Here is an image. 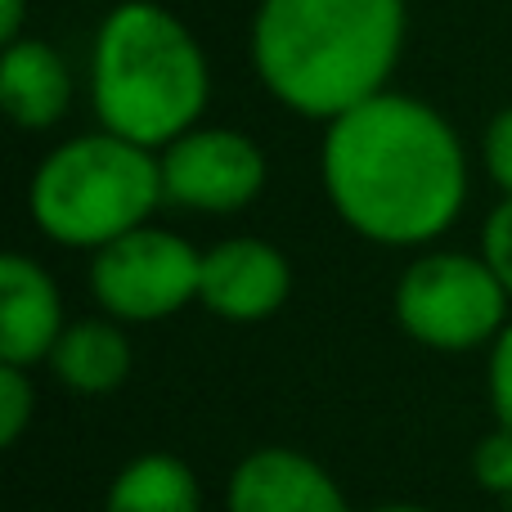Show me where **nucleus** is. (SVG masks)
Returning a JSON list of instances; mask_svg holds the SVG:
<instances>
[{
	"label": "nucleus",
	"mask_w": 512,
	"mask_h": 512,
	"mask_svg": "<svg viewBox=\"0 0 512 512\" xmlns=\"http://www.w3.org/2000/svg\"><path fill=\"white\" fill-rule=\"evenodd\" d=\"M319 176L337 221L378 248H427L468 203V153L427 99L382 90L328 122Z\"/></svg>",
	"instance_id": "nucleus-1"
},
{
	"label": "nucleus",
	"mask_w": 512,
	"mask_h": 512,
	"mask_svg": "<svg viewBox=\"0 0 512 512\" xmlns=\"http://www.w3.org/2000/svg\"><path fill=\"white\" fill-rule=\"evenodd\" d=\"M405 32V0H261L248 54L274 104L328 126L391 90Z\"/></svg>",
	"instance_id": "nucleus-2"
},
{
	"label": "nucleus",
	"mask_w": 512,
	"mask_h": 512,
	"mask_svg": "<svg viewBox=\"0 0 512 512\" xmlns=\"http://www.w3.org/2000/svg\"><path fill=\"white\" fill-rule=\"evenodd\" d=\"M212 68L189 32L158 0H122L90 45V108L99 126L144 149H167L203 122Z\"/></svg>",
	"instance_id": "nucleus-3"
},
{
	"label": "nucleus",
	"mask_w": 512,
	"mask_h": 512,
	"mask_svg": "<svg viewBox=\"0 0 512 512\" xmlns=\"http://www.w3.org/2000/svg\"><path fill=\"white\" fill-rule=\"evenodd\" d=\"M162 198L158 153L113 131H90L41 158L27 185L36 230L59 248L99 252L113 239L149 225Z\"/></svg>",
	"instance_id": "nucleus-4"
},
{
	"label": "nucleus",
	"mask_w": 512,
	"mask_h": 512,
	"mask_svg": "<svg viewBox=\"0 0 512 512\" xmlns=\"http://www.w3.org/2000/svg\"><path fill=\"white\" fill-rule=\"evenodd\" d=\"M508 306L512 297L481 252H423L396 283L400 328L418 346L445 355L490 346L508 328Z\"/></svg>",
	"instance_id": "nucleus-5"
},
{
	"label": "nucleus",
	"mask_w": 512,
	"mask_h": 512,
	"mask_svg": "<svg viewBox=\"0 0 512 512\" xmlns=\"http://www.w3.org/2000/svg\"><path fill=\"white\" fill-rule=\"evenodd\" d=\"M203 252L158 225L113 239L90 252V297L117 324H158L198 301Z\"/></svg>",
	"instance_id": "nucleus-6"
},
{
	"label": "nucleus",
	"mask_w": 512,
	"mask_h": 512,
	"mask_svg": "<svg viewBox=\"0 0 512 512\" xmlns=\"http://www.w3.org/2000/svg\"><path fill=\"white\" fill-rule=\"evenodd\" d=\"M162 198L198 216H234L265 189V153L234 126H194L158 149Z\"/></svg>",
	"instance_id": "nucleus-7"
},
{
	"label": "nucleus",
	"mask_w": 512,
	"mask_h": 512,
	"mask_svg": "<svg viewBox=\"0 0 512 512\" xmlns=\"http://www.w3.org/2000/svg\"><path fill=\"white\" fill-rule=\"evenodd\" d=\"M292 297V265L274 243L239 234L203 252L198 306L225 324H261L279 315Z\"/></svg>",
	"instance_id": "nucleus-8"
},
{
	"label": "nucleus",
	"mask_w": 512,
	"mask_h": 512,
	"mask_svg": "<svg viewBox=\"0 0 512 512\" xmlns=\"http://www.w3.org/2000/svg\"><path fill=\"white\" fill-rule=\"evenodd\" d=\"M225 512H351V504L319 459L288 445H261L230 472Z\"/></svg>",
	"instance_id": "nucleus-9"
},
{
	"label": "nucleus",
	"mask_w": 512,
	"mask_h": 512,
	"mask_svg": "<svg viewBox=\"0 0 512 512\" xmlns=\"http://www.w3.org/2000/svg\"><path fill=\"white\" fill-rule=\"evenodd\" d=\"M63 328L68 319L50 270L23 252L0 256V364L36 369L41 360H50Z\"/></svg>",
	"instance_id": "nucleus-10"
},
{
	"label": "nucleus",
	"mask_w": 512,
	"mask_h": 512,
	"mask_svg": "<svg viewBox=\"0 0 512 512\" xmlns=\"http://www.w3.org/2000/svg\"><path fill=\"white\" fill-rule=\"evenodd\" d=\"M72 72L68 59L41 36L5 41L0 54V108L18 131H50L68 117Z\"/></svg>",
	"instance_id": "nucleus-11"
},
{
	"label": "nucleus",
	"mask_w": 512,
	"mask_h": 512,
	"mask_svg": "<svg viewBox=\"0 0 512 512\" xmlns=\"http://www.w3.org/2000/svg\"><path fill=\"white\" fill-rule=\"evenodd\" d=\"M45 364L77 396H108L131 378L135 351L117 319H77L63 328Z\"/></svg>",
	"instance_id": "nucleus-12"
},
{
	"label": "nucleus",
	"mask_w": 512,
	"mask_h": 512,
	"mask_svg": "<svg viewBox=\"0 0 512 512\" xmlns=\"http://www.w3.org/2000/svg\"><path fill=\"white\" fill-rule=\"evenodd\" d=\"M104 512H203V486L176 454H140L113 477Z\"/></svg>",
	"instance_id": "nucleus-13"
},
{
	"label": "nucleus",
	"mask_w": 512,
	"mask_h": 512,
	"mask_svg": "<svg viewBox=\"0 0 512 512\" xmlns=\"http://www.w3.org/2000/svg\"><path fill=\"white\" fill-rule=\"evenodd\" d=\"M36 418V382L18 364H0V445H18Z\"/></svg>",
	"instance_id": "nucleus-14"
},
{
	"label": "nucleus",
	"mask_w": 512,
	"mask_h": 512,
	"mask_svg": "<svg viewBox=\"0 0 512 512\" xmlns=\"http://www.w3.org/2000/svg\"><path fill=\"white\" fill-rule=\"evenodd\" d=\"M472 477L486 495L508 499L512 495V432L495 423V432L481 436V445L472 450Z\"/></svg>",
	"instance_id": "nucleus-15"
},
{
	"label": "nucleus",
	"mask_w": 512,
	"mask_h": 512,
	"mask_svg": "<svg viewBox=\"0 0 512 512\" xmlns=\"http://www.w3.org/2000/svg\"><path fill=\"white\" fill-rule=\"evenodd\" d=\"M481 162H486L490 185L504 198H512V104L499 108L486 122V135H481Z\"/></svg>",
	"instance_id": "nucleus-16"
},
{
	"label": "nucleus",
	"mask_w": 512,
	"mask_h": 512,
	"mask_svg": "<svg viewBox=\"0 0 512 512\" xmlns=\"http://www.w3.org/2000/svg\"><path fill=\"white\" fill-rule=\"evenodd\" d=\"M481 256H486V265L512 297V198H499L495 212L481 225Z\"/></svg>",
	"instance_id": "nucleus-17"
},
{
	"label": "nucleus",
	"mask_w": 512,
	"mask_h": 512,
	"mask_svg": "<svg viewBox=\"0 0 512 512\" xmlns=\"http://www.w3.org/2000/svg\"><path fill=\"white\" fill-rule=\"evenodd\" d=\"M486 391H490V409H495V423L512 432V319H508L504 333L490 342Z\"/></svg>",
	"instance_id": "nucleus-18"
},
{
	"label": "nucleus",
	"mask_w": 512,
	"mask_h": 512,
	"mask_svg": "<svg viewBox=\"0 0 512 512\" xmlns=\"http://www.w3.org/2000/svg\"><path fill=\"white\" fill-rule=\"evenodd\" d=\"M27 23V0H0V41H18Z\"/></svg>",
	"instance_id": "nucleus-19"
},
{
	"label": "nucleus",
	"mask_w": 512,
	"mask_h": 512,
	"mask_svg": "<svg viewBox=\"0 0 512 512\" xmlns=\"http://www.w3.org/2000/svg\"><path fill=\"white\" fill-rule=\"evenodd\" d=\"M373 512H427V508H418V504H382V508H373Z\"/></svg>",
	"instance_id": "nucleus-20"
},
{
	"label": "nucleus",
	"mask_w": 512,
	"mask_h": 512,
	"mask_svg": "<svg viewBox=\"0 0 512 512\" xmlns=\"http://www.w3.org/2000/svg\"><path fill=\"white\" fill-rule=\"evenodd\" d=\"M504 512H512V495H508V499H504Z\"/></svg>",
	"instance_id": "nucleus-21"
}]
</instances>
